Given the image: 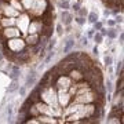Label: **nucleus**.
Listing matches in <instances>:
<instances>
[{
    "mask_svg": "<svg viewBox=\"0 0 124 124\" xmlns=\"http://www.w3.org/2000/svg\"><path fill=\"white\" fill-rule=\"evenodd\" d=\"M48 6H50L48 0H35L33 4H32V7L29 8V13H31L33 17H41Z\"/></svg>",
    "mask_w": 124,
    "mask_h": 124,
    "instance_id": "1",
    "label": "nucleus"
},
{
    "mask_svg": "<svg viewBox=\"0 0 124 124\" xmlns=\"http://www.w3.org/2000/svg\"><path fill=\"white\" fill-rule=\"evenodd\" d=\"M6 47L10 51H13L14 54H17L19 51H22L23 48H26L28 44L25 40L18 39V37H13V39H10V40H6Z\"/></svg>",
    "mask_w": 124,
    "mask_h": 124,
    "instance_id": "2",
    "label": "nucleus"
},
{
    "mask_svg": "<svg viewBox=\"0 0 124 124\" xmlns=\"http://www.w3.org/2000/svg\"><path fill=\"white\" fill-rule=\"evenodd\" d=\"M31 19L32 17H29V14H21L15 18V25L18 26L19 32H22L23 35H26V31H28V26H29V23H31Z\"/></svg>",
    "mask_w": 124,
    "mask_h": 124,
    "instance_id": "3",
    "label": "nucleus"
},
{
    "mask_svg": "<svg viewBox=\"0 0 124 124\" xmlns=\"http://www.w3.org/2000/svg\"><path fill=\"white\" fill-rule=\"evenodd\" d=\"M57 99H58V105L63 109V108H66L73 101V95H70V94L68 93V90H58Z\"/></svg>",
    "mask_w": 124,
    "mask_h": 124,
    "instance_id": "4",
    "label": "nucleus"
},
{
    "mask_svg": "<svg viewBox=\"0 0 124 124\" xmlns=\"http://www.w3.org/2000/svg\"><path fill=\"white\" fill-rule=\"evenodd\" d=\"M41 29H43V21L39 18H33V19H31V23L28 26L26 35H32V33H39L40 35Z\"/></svg>",
    "mask_w": 124,
    "mask_h": 124,
    "instance_id": "5",
    "label": "nucleus"
},
{
    "mask_svg": "<svg viewBox=\"0 0 124 124\" xmlns=\"http://www.w3.org/2000/svg\"><path fill=\"white\" fill-rule=\"evenodd\" d=\"M0 33H1V36H3L6 40H7V39H13V37H18V36L21 35L19 29L15 28V26L3 28V29H0Z\"/></svg>",
    "mask_w": 124,
    "mask_h": 124,
    "instance_id": "6",
    "label": "nucleus"
},
{
    "mask_svg": "<svg viewBox=\"0 0 124 124\" xmlns=\"http://www.w3.org/2000/svg\"><path fill=\"white\" fill-rule=\"evenodd\" d=\"M37 76H39V73L35 70V69H31V72H29V75L26 76V79H25V87L26 88H32V87H35L36 83H37Z\"/></svg>",
    "mask_w": 124,
    "mask_h": 124,
    "instance_id": "7",
    "label": "nucleus"
},
{
    "mask_svg": "<svg viewBox=\"0 0 124 124\" xmlns=\"http://www.w3.org/2000/svg\"><path fill=\"white\" fill-rule=\"evenodd\" d=\"M73 14L69 11V10H62L61 11V23L63 26H68V25H72L73 22Z\"/></svg>",
    "mask_w": 124,
    "mask_h": 124,
    "instance_id": "8",
    "label": "nucleus"
},
{
    "mask_svg": "<svg viewBox=\"0 0 124 124\" xmlns=\"http://www.w3.org/2000/svg\"><path fill=\"white\" fill-rule=\"evenodd\" d=\"M37 120H39L40 124H55L58 123V120L54 117V116H47V115H39L37 116Z\"/></svg>",
    "mask_w": 124,
    "mask_h": 124,
    "instance_id": "9",
    "label": "nucleus"
},
{
    "mask_svg": "<svg viewBox=\"0 0 124 124\" xmlns=\"http://www.w3.org/2000/svg\"><path fill=\"white\" fill-rule=\"evenodd\" d=\"M65 44H63V54H68V53H70L72 48H75V39H73V36H69L66 39V41H63Z\"/></svg>",
    "mask_w": 124,
    "mask_h": 124,
    "instance_id": "10",
    "label": "nucleus"
},
{
    "mask_svg": "<svg viewBox=\"0 0 124 124\" xmlns=\"http://www.w3.org/2000/svg\"><path fill=\"white\" fill-rule=\"evenodd\" d=\"M39 33H32V35H28L26 37V44L29 46V47H32V46H36L37 43H39Z\"/></svg>",
    "mask_w": 124,
    "mask_h": 124,
    "instance_id": "11",
    "label": "nucleus"
},
{
    "mask_svg": "<svg viewBox=\"0 0 124 124\" xmlns=\"http://www.w3.org/2000/svg\"><path fill=\"white\" fill-rule=\"evenodd\" d=\"M18 80L17 79H14V80H11V83L8 84V87H7V93L8 94H13V93H15L18 90Z\"/></svg>",
    "mask_w": 124,
    "mask_h": 124,
    "instance_id": "12",
    "label": "nucleus"
},
{
    "mask_svg": "<svg viewBox=\"0 0 124 124\" xmlns=\"http://www.w3.org/2000/svg\"><path fill=\"white\" fill-rule=\"evenodd\" d=\"M117 29H116L115 26L113 28H108V32H106V37L108 39H110V40H115L116 37H117Z\"/></svg>",
    "mask_w": 124,
    "mask_h": 124,
    "instance_id": "13",
    "label": "nucleus"
},
{
    "mask_svg": "<svg viewBox=\"0 0 124 124\" xmlns=\"http://www.w3.org/2000/svg\"><path fill=\"white\" fill-rule=\"evenodd\" d=\"M103 87H105V90H106L109 94H112L113 91H115V85H113V81H112L110 79L105 80V84H103Z\"/></svg>",
    "mask_w": 124,
    "mask_h": 124,
    "instance_id": "14",
    "label": "nucleus"
},
{
    "mask_svg": "<svg viewBox=\"0 0 124 124\" xmlns=\"http://www.w3.org/2000/svg\"><path fill=\"white\" fill-rule=\"evenodd\" d=\"M57 6L61 10H69L70 8V3H69V0H58Z\"/></svg>",
    "mask_w": 124,
    "mask_h": 124,
    "instance_id": "15",
    "label": "nucleus"
},
{
    "mask_svg": "<svg viewBox=\"0 0 124 124\" xmlns=\"http://www.w3.org/2000/svg\"><path fill=\"white\" fill-rule=\"evenodd\" d=\"M87 21H88L90 23H94L98 21V13L94 10V11H91V13H88V15H87Z\"/></svg>",
    "mask_w": 124,
    "mask_h": 124,
    "instance_id": "16",
    "label": "nucleus"
},
{
    "mask_svg": "<svg viewBox=\"0 0 124 124\" xmlns=\"http://www.w3.org/2000/svg\"><path fill=\"white\" fill-rule=\"evenodd\" d=\"M93 40H94L95 44H102V43H103V36H102L99 32H95L94 36H93Z\"/></svg>",
    "mask_w": 124,
    "mask_h": 124,
    "instance_id": "17",
    "label": "nucleus"
},
{
    "mask_svg": "<svg viewBox=\"0 0 124 124\" xmlns=\"http://www.w3.org/2000/svg\"><path fill=\"white\" fill-rule=\"evenodd\" d=\"M103 63H105V66L113 65V57L109 53H105V55H103Z\"/></svg>",
    "mask_w": 124,
    "mask_h": 124,
    "instance_id": "18",
    "label": "nucleus"
},
{
    "mask_svg": "<svg viewBox=\"0 0 124 124\" xmlns=\"http://www.w3.org/2000/svg\"><path fill=\"white\" fill-rule=\"evenodd\" d=\"M8 3L13 6L15 10H18L19 13H21V11H23V8H22V6H21V1H19V0H8Z\"/></svg>",
    "mask_w": 124,
    "mask_h": 124,
    "instance_id": "19",
    "label": "nucleus"
},
{
    "mask_svg": "<svg viewBox=\"0 0 124 124\" xmlns=\"http://www.w3.org/2000/svg\"><path fill=\"white\" fill-rule=\"evenodd\" d=\"M115 73H116V76H117V77H119V76H123V59H120V61L117 62Z\"/></svg>",
    "mask_w": 124,
    "mask_h": 124,
    "instance_id": "20",
    "label": "nucleus"
},
{
    "mask_svg": "<svg viewBox=\"0 0 124 124\" xmlns=\"http://www.w3.org/2000/svg\"><path fill=\"white\" fill-rule=\"evenodd\" d=\"M33 1H35V0H21V6H22L23 10L29 11V8H31L32 4H33Z\"/></svg>",
    "mask_w": 124,
    "mask_h": 124,
    "instance_id": "21",
    "label": "nucleus"
},
{
    "mask_svg": "<svg viewBox=\"0 0 124 124\" xmlns=\"http://www.w3.org/2000/svg\"><path fill=\"white\" fill-rule=\"evenodd\" d=\"M75 19V22L79 25V26H83L85 23V21H87V18H84V17H80V15H76V18H73Z\"/></svg>",
    "mask_w": 124,
    "mask_h": 124,
    "instance_id": "22",
    "label": "nucleus"
},
{
    "mask_svg": "<svg viewBox=\"0 0 124 124\" xmlns=\"http://www.w3.org/2000/svg\"><path fill=\"white\" fill-rule=\"evenodd\" d=\"M88 13H90V11H88L87 8H85V7H80V8H79V11H77L76 14H77V15H80V17H84V18H87Z\"/></svg>",
    "mask_w": 124,
    "mask_h": 124,
    "instance_id": "23",
    "label": "nucleus"
},
{
    "mask_svg": "<svg viewBox=\"0 0 124 124\" xmlns=\"http://www.w3.org/2000/svg\"><path fill=\"white\" fill-rule=\"evenodd\" d=\"M79 40H80V47H87V44H88V37L87 36H80L79 37Z\"/></svg>",
    "mask_w": 124,
    "mask_h": 124,
    "instance_id": "24",
    "label": "nucleus"
},
{
    "mask_svg": "<svg viewBox=\"0 0 124 124\" xmlns=\"http://www.w3.org/2000/svg\"><path fill=\"white\" fill-rule=\"evenodd\" d=\"M55 31H57V35H58V36H63V33H65V31H63V25H62L61 22L57 23V26H55Z\"/></svg>",
    "mask_w": 124,
    "mask_h": 124,
    "instance_id": "25",
    "label": "nucleus"
},
{
    "mask_svg": "<svg viewBox=\"0 0 124 124\" xmlns=\"http://www.w3.org/2000/svg\"><path fill=\"white\" fill-rule=\"evenodd\" d=\"M93 25H94V31H95V32H97V31H101L102 28H103V22H102V21H99V19H98L97 22H94Z\"/></svg>",
    "mask_w": 124,
    "mask_h": 124,
    "instance_id": "26",
    "label": "nucleus"
},
{
    "mask_svg": "<svg viewBox=\"0 0 124 124\" xmlns=\"http://www.w3.org/2000/svg\"><path fill=\"white\" fill-rule=\"evenodd\" d=\"M26 87H25V85H19V87H18V94H19V97H25V95H26Z\"/></svg>",
    "mask_w": 124,
    "mask_h": 124,
    "instance_id": "27",
    "label": "nucleus"
},
{
    "mask_svg": "<svg viewBox=\"0 0 124 124\" xmlns=\"http://www.w3.org/2000/svg\"><path fill=\"white\" fill-rule=\"evenodd\" d=\"M6 115L8 116V119H11V115H13V105L11 103L6 106Z\"/></svg>",
    "mask_w": 124,
    "mask_h": 124,
    "instance_id": "28",
    "label": "nucleus"
},
{
    "mask_svg": "<svg viewBox=\"0 0 124 124\" xmlns=\"http://www.w3.org/2000/svg\"><path fill=\"white\" fill-rule=\"evenodd\" d=\"M115 22L116 23H120V25H121V23H123V14H117V15H115Z\"/></svg>",
    "mask_w": 124,
    "mask_h": 124,
    "instance_id": "29",
    "label": "nucleus"
},
{
    "mask_svg": "<svg viewBox=\"0 0 124 124\" xmlns=\"http://www.w3.org/2000/svg\"><path fill=\"white\" fill-rule=\"evenodd\" d=\"M70 7H72V10H73L75 13H77V11H79V8L81 7V6H80V3H79V1H75V3H73V4L70 6Z\"/></svg>",
    "mask_w": 124,
    "mask_h": 124,
    "instance_id": "30",
    "label": "nucleus"
},
{
    "mask_svg": "<svg viewBox=\"0 0 124 124\" xmlns=\"http://www.w3.org/2000/svg\"><path fill=\"white\" fill-rule=\"evenodd\" d=\"M106 23H108V26L109 28H113V26L117 25V23L115 22V19H106Z\"/></svg>",
    "mask_w": 124,
    "mask_h": 124,
    "instance_id": "31",
    "label": "nucleus"
},
{
    "mask_svg": "<svg viewBox=\"0 0 124 124\" xmlns=\"http://www.w3.org/2000/svg\"><path fill=\"white\" fill-rule=\"evenodd\" d=\"M93 53H94V55H95V57H98V55H99V50H98V44H95V46H94Z\"/></svg>",
    "mask_w": 124,
    "mask_h": 124,
    "instance_id": "32",
    "label": "nucleus"
},
{
    "mask_svg": "<svg viewBox=\"0 0 124 124\" xmlns=\"http://www.w3.org/2000/svg\"><path fill=\"white\" fill-rule=\"evenodd\" d=\"M123 40H124V35H123V32H120V37H119V44L120 46H123Z\"/></svg>",
    "mask_w": 124,
    "mask_h": 124,
    "instance_id": "33",
    "label": "nucleus"
},
{
    "mask_svg": "<svg viewBox=\"0 0 124 124\" xmlns=\"http://www.w3.org/2000/svg\"><path fill=\"white\" fill-rule=\"evenodd\" d=\"M94 33H95V31H94V29H90L88 33H87V37H88V39H91V37L94 36Z\"/></svg>",
    "mask_w": 124,
    "mask_h": 124,
    "instance_id": "34",
    "label": "nucleus"
},
{
    "mask_svg": "<svg viewBox=\"0 0 124 124\" xmlns=\"http://www.w3.org/2000/svg\"><path fill=\"white\" fill-rule=\"evenodd\" d=\"M106 32H108V29H106V28H102L101 31H99V33H101V35L103 36V37H106Z\"/></svg>",
    "mask_w": 124,
    "mask_h": 124,
    "instance_id": "35",
    "label": "nucleus"
},
{
    "mask_svg": "<svg viewBox=\"0 0 124 124\" xmlns=\"http://www.w3.org/2000/svg\"><path fill=\"white\" fill-rule=\"evenodd\" d=\"M103 15L108 18L109 15H110V10H108V8H106V10H103Z\"/></svg>",
    "mask_w": 124,
    "mask_h": 124,
    "instance_id": "36",
    "label": "nucleus"
}]
</instances>
